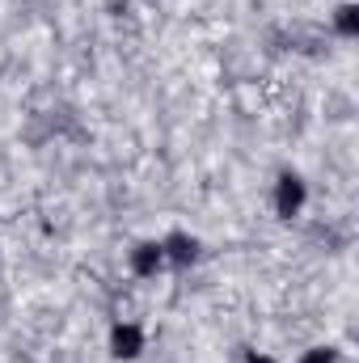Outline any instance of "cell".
<instances>
[{
  "label": "cell",
  "instance_id": "obj_1",
  "mask_svg": "<svg viewBox=\"0 0 359 363\" xmlns=\"http://www.w3.org/2000/svg\"><path fill=\"white\" fill-rule=\"evenodd\" d=\"M300 207H304V182L296 178V174H283L279 186H275V211H279L283 220H292Z\"/></svg>",
  "mask_w": 359,
  "mask_h": 363
},
{
  "label": "cell",
  "instance_id": "obj_2",
  "mask_svg": "<svg viewBox=\"0 0 359 363\" xmlns=\"http://www.w3.org/2000/svg\"><path fill=\"white\" fill-rule=\"evenodd\" d=\"M140 351H144V330H140V325L123 321V325L110 330V355H114V359H136Z\"/></svg>",
  "mask_w": 359,
  "mask_h": 363
},
{
  "label": "cell",
  "instance_id": "obj_3",
  "mask_svg": "<svg viewBox=\"0 0 359 363\" xmlns=\"http://www.w3.org/2000/svg\"><path fill=\"white\" fill-rule=\"evenodd\" d=\"M161 250H165V262L186 267V262H194V254H199V241H194V237H186V233H170V237L161 241Z\"/></svg>",
  "mask_w": 359,
  "mask_h": 363
},
{
  "label": "cell",
  "instance_id": "obj_4",
  "mask_svg": "<svg viewBox=\"0 0 359 363\" xmlns=\"http://www.w3.org/2000/svg\"><path fill=\"white\" fill-rule=\"evenodd\" d=\"M165 267V250H161V241H144V245H136V254H131V271L136 274H157Z\"/></svg>",
  "mask_w": 359,
  "mask_h": 363
},
{
  "label": "cell",
  "instance_id": "obj_5",
  "mask_svg": "<svg viewBox=\"0 0 359 363\" xmlns=\"http://www.w3.org/2000/svg\"><path fill=\"white\" fill-rule=\"evenodd\" d=\"M338 30H343L347 38L359 30V9H355V4H343V9H338Z\"/></svg>",
  "mask_w": 359,
  "mask_h": 363
},
{
  "label": "cell",
  "instance_id": "obj_6",
  "mask_svg": "<svg viewBox=\"0 0 359 363\" xmlns=\"http://www.w3.org/2000/svg\"><path fill=\"white\" fill-rule=\"evenodd\" d=\"M300 363H338V355H334L330 347H313V351H309Z\"/></svg>",
  "mask_w": 359,
  "mask_h": 363
},
{
  "label": "cell",
  "instance_id": "obj_7",
  "mask_svg": "<svg viewBox=\"0 0 359 363\" xmlns=\"http://www.w3.org/2000/svg\"><path fill=\"white\" fill-rule=\"evenodd\" d=\"M245 363H275V359H270V355H250Z\"/></svg>",
  "mask_w": 359,
  "mask_h": 363
}]
</instances>
